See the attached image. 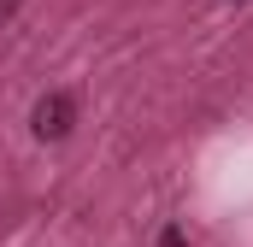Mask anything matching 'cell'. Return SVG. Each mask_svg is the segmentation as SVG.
<instances>
[{
	"mask_svg": "<svg viewBox=\"0 0 253 247\" xmlns=\"http://www.w3.org/2000/svg\"><path fill=\"white\" fill-rule=\"evenodd\" d=\"M71 124H77V100H71L65 88L42 94V100H36V112H30V129H36L42 141H65V135H71Z\"/></svg>",
	"mask_w": 253,
	"mask_h": 247,
	"instance_id": "1",
	"label": "cell"
},
{
	"mask_svg": "<svg viewBox=\"0 0 253 247\" xmlns=\"http://www.w3.org/2000/svg\"><path fill=\"white\" fill-rule=\"evenodd\" d=\"M159 247H189V230H183V224H165V230H159Z\"/></svg>",
	"mask_w": 253,
	"mask_h": 247,
	"instance_id": "2",
	"label": "cell"
},
{
	"mask_svg": "<svg viewBox=\"0 0 253 247\" xmlns=\"http://www.w3.org/2000/svg\"><path fill=\"white\" fill-rule=\"evenodd\" d=\"M12 12H18V0H0V18H12Z\"/></svg>",
	"mask_w": 253,
	"mask_h": 247,
	"instance_id": "3",
	"label": "cell"
}]
</instances>
